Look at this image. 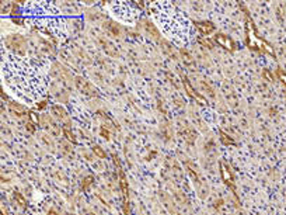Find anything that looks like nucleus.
<instances>
[{
  "instance_id": "f257e3e1",
  "label": "nucleus",
  "mask_w": 286,
  "mask_h": 215,
  "mask_svg": "<svg viewBox=\"0 0 286 215\" xmlns=\"http://www.w3.org/2000/svg\"><path fill=\"white\" fill-rule=\"evenodd\" d=\"M10 59L3 62V76L4 79H23L18 85L13 87V90L17 93L20 91L21 94L25 96V99H32L37 96H41L44 93L45 85L42 83H35L28 79H37V77H42L37 68L31 66L27 63L25 60L18 59L17 56H9Z\"/></svg>"
},
{
  "instance_id": "f03ea898",
  "label": "nucleus",
  "mask_w": 286,
  "mask_h": 215,
  "mask_svg": "<svg viewBox=\"0 0 286 215\" xmlns=\"http://www.w3.org/2000/svg\"><path fill=\"white\" fill-rule=\"evenodd\" d=\"M150 10H153L156 21L160 23L161 28L167 32L171 38L187 40L189 37V21L187 17L181 14L175 6L170 3H153L150 4Z\"/></svg>"
},
{
  "instance_id": "7ed1b4c3",
  "label": "nucleus",
  "mask_w": 286,
  "mask_h": 215,
  "mask_svg": "<svg viewBox=\"0 0 286 215\" xmlns=\"http://www.w3.org/2000/svg\"><path fill=\"white\" fill-rule=\"evenodd\" d=\"M76 86L79 87V90L81 93L87 96H97V89H94L93 86L90 85L87 80H84L83 77H76Z\"/></svg>"
},
{
  "instance_id": "20e7f679",
  "label": "nucleus",
  "mask_w": 286,
  "mask_h": 215,
  "mask_svg": "<svg viewBox=\"0 0 286 215\" xmlns=\"http://www.w3.org/2000/svg\"><path fill=\"white\" fill-rule=\"evenodd\" d=\"M215 40H216V42L219 44V45H222L224 46L226 49H233L234 48V44H233V41L230 40V38H227L226 35H222V34H217L216 37H215Z\"/></svg>"
},
{
  "instance_id": "39448f33",
  "label": "nucleus",
  "mask_w": 286,
  "mask_h": 215,
  "mask_svg": "<svg viewBox=\"0 0 286 215\" xmlns=\"http://www.w3.org/2000/svg\"><path fill=\"white\" fill-rule=\"evenodd\" d=\"M197 27L199 28V31L202 32V34H210L213 30H215V27H213V24H210V23H208V21H201V23H197Z\"/></svg>"
},
{
  "instance_id": "423d86ee",
  "label": "nucleus",
  "mask_w": 286,
  "mask_h": 215,
  "mask_svg": "<svg viewBox=\"0 0 286 215\" xmlns=\"http://www.w3.org/2000/svg\"><path fill=\"white\" fill-rule=\"evenodd\" d=\"M184 85H185V89H187V90H188V94H189V96H192L194 99H197V100H198V101H201V103H205V99H203L202 96H199V94H198L197 91H195V90H194V89H192V87H191V85H189L188 82H184Z\"/></svg>"
},
{
  "instance_id": "0eeeda50",
  "label": "nucleus",
  "mask_w": 286,
  "mask_h": 215,
  "mask_svg": "<svg viewBox=\"0 0 286 215\" xmlns=\"http://www.w3.org/2000/svg\"><path fill=\"white\" fill-rule=\"evenodd\" d=\"M63 132H65V135L67 136V139H69V141H72V142H74V141H76L74 135L72 134V132H70V130H69V124H66V125L63 127Z\"/></svg>"
},
{
  "instance_id": "6e6552de",
  "label": "nucleus",
  "mask_w": 286,
  "mask_h": 215,
  "mask_svg": "<svg viewBox=\"0 0 286 215\" xmlns=\"http://www.w3.org/2000/svg\"><path fill=\"white\" fill-rule=\"evenodd\" d=\"M52 110H54L55 113H58L56 115H58V117H60V118H65V117H66V111H65L62 107H59V105H55Z\"/></svg>"
},
{
  "instance_id": "1a4fd4ad",
  "label": "nucleus",
  "mask_w": 286,
  "mask_h": 215,
  "mask_svg": "<svg viewBox=\"0 0 286 215\" xmlns=\"http://www.w3.org/2000/svg\"><path fill=\"white\" fill-rule=\"evenodd\" d=\"M222 167H223V170H222L223 179H224V181H226V183H229V184H230V183H232V176L229 175V172H227V169L224 167V166H222Z\"/></svg>"
},
{
  "instance_id": "9d476101",
  "label": "nucleus",
  "mask_w": 286,
  "mask_h": 215,
  "mask_svg": "<svg viewBox=\"0 0 286 215\" xmlns=\"http://www.w3.org/2000/svg\"><path fill=\"white\" fill-rule=\"evenodd\" d=\"M121 188H122L123 191V194L126 195L128 194V187H126V180H125V177H123V175L121 173Z\"/></svg>"
},
{
  "instance_id": "9b49d317",
  "label": "nucleus",
  "mask_w": 286,
  "mask_h": 215,
  "mask_svg": "<svg viewBox=\"0 0 286 215\" xmlns=\"http://www.w3.org/2000/svg\"><path fill=\"white\" fill-rule=\"evenodd\" d=\"M93 150H94V153L98 156V158H101V159H103V158H105V153L103 152V149H101L100 146H94Z\"/></svg>"
},
{
  "instance_id": "f8f14e48",
  "label": "nucleus",
  "mask_w": 286,
  "mask_h": 215,
  "mask_svg": "<svg viewBox=\"0 0 286 215\" xmlns=\"http://www.w3.org/2000/svg\"><path fill=\"white\" fill-rule=\"evenodd\" d=\"M220 138H222V141L226 144V145H229V144H233V141H232V138H229V136L226 135V134H223V132H220Z\"/></svg>"
},
{
  "instance_id": "ddd939ff",
  "label": "nucleus",
  "mask_w": 286,
  "mask_h": 215,
  "mask_svg": "<svg viewBox=\"0 0 286 215\" xmlns=\"http://www.w3.org/2000/svg\"><path fill=\"white\" fill-rule=\"evenodd\" d=\"M14 197H15V200H18V201H20V205H23V207H24V205H25V200H24V198H23V195H21V194H18V193H15V194H14Z\"/></svg>"
},
{
  "instance_id": "4468645a",
  "label": "nucleus",
  "mask_w": 286,
  "mask_h": 215,
  "mask_svg": "<svg viewBox=\"0 0 286 215\" xmlns=\"http://www.w3.org/2000/svg\"><path fill=\"white\" fill-rule=\"evenodd\" d=\"M201 42H202L203 45H206L208 48H212V42L209 40H203V38H201Z\"/></svg>"
},
{
  "instance_id": "2eb2a0df",
  "label": "nucleus",
  "mask_w": 286,
  "mask_h": 215,
  "mask_svg": "<svg viewBox=\"0 0 286 215\" xmlns=\"http://www.w3.org/2000/svg\"><path fill=\"white\" fill-rule=\"evenodd\" d=\"M101 135H103L104 138H108V136H109V132L105 130V128H101Z\"/></svg>"
},
{
  "instance_id": "dca6fc26",
  "label": "nucleus",
  "mask_w": 286,
  "mask_h": 215,
  "mask_svg": "<svg viewBox=\"0 0 286 215\" xmlns=\"http://www.w3.org/2000/svg\"><path fill=\"white\" fill-rule=\"evenodd\" d=\"M91 180H93V177H91V176H90V177H87V179L84 180L86 183H83V187H87V186H89L90 183H91Z\"/></svg>"
},
{
  "instance_id": "f3484780",
  "label": "nucleus",
  "mask_w": 286,
  "mask_h": 215,
  "mask_svg": "<svg viewBox=\"0 0 286 215\" xmlns=\"http://www.w3.org/2000/svg\"><path fill=\"white\" fill-rule=\"evenodd\" d=\"M27 130L30 131V132H34V127H32V124H31V122H28V124H27Z\"/></svg>"
},
{
  "instance_id": "a211bd4d",
  "label": "nucleus",
  "mask_w": 286,
  "mask_h": 215,
  "mask_svg": "<svg viewBox=\"0 0 286 215\" xmlns=\"http://www.w3.org/2000/svg\"><path fill=\"white\" fill-rule=\"evenodd\" d=\"M45 105H46V103H45V101H42L41 104H37V108H44Z\"/></svg>"
},
{
  "instance_id": "6ab92c4d",
  "label": "nucleus",
  "mask_w": 286,
  "mask_h": 215,
  "mask_svg": "<svg viewBox=\"0 0 286 215\" xmlns=\"http://www.w3.org/2000/svg\"><path fill=\"white\" fill-rule=\"evenodd\" d=\"M30 115H31V118H32V120H34L35 122H37V121H38V118H37V115H35L34 113H30Z\"/></svg>"
},
{
  "instance_id": "aec40b11",
  "label": "nucleus",
  "mask_w": 286,
  "mask_h": 215,
  "mask_svg": "<svg viewBox=\"0 0 286 215\" xmlns=\"http://www.w3.org/2000/svg\"><path fill=\"white\" fill-rule=\"evenodd\" d=\"M279 76H281V79H282V80H283V82H285V83H286V75H283V73H279Z\"/></svg>"
}]
</instances>
